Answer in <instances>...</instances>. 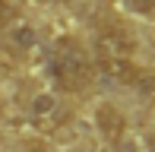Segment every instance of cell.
I'll use <instances>...</instances> for the list:
<instances>
[{
    "label": "cell",
    "instance_id": "6da1fadb",
    "mask_svg": "<svg viewBox=\"0 0 155 152\" xmlns=\"http://www.w3.org/2000/svg\"><path fill=\"white\" fill-rule=\"evenodd\" d=\"M95 76L89 51L76 38H60L51 51V79L60 92H82Z\"/></svg>",
    "mask_w": 155,
    "mask_h": 152
},
{
    "label": "cell",
    "instance_id": "7a4b0ae2",
    "mask_svg": "<svg viewBox=\"0 0 155 152\" xmlns=\"http://www.w3.org/2000/svg\"><path fill=\"white\" fill-rule=\"evenodd\" d=\"M136 41L120 25H104L95 35V60H133Z\"/></svg>",
    "mask_w": 155,
    "mask_h": 152
},
{
    "label": "cell",
    "instance_id": "3957f363",
    "mask_svg": "<svg viewBox=\"0 0 155 152\" xmlns=\"http://www.w3.org/2000/svg\"><path fill=\"white\" fill-rule=\"evenodd\" d=\"M29 117L38 130H54L63 121V101L57 98V92H38L29 101Z\"/></svg>",
    "mask_w": 155,
    "mask_h": 152
},
{
    "label": "cell",
    "instance_id": "277c9868",
    "mask_svg": "<svg viewBox=\"0 0 155 152\" xmlns=\"http://www.w3.org/2000/svg\"><path fill=\"white\" fill-rule=\"evenodd\" d=\"M98 127H101V136L108 143H117L124 136L127 121H124V114L117 111L114 105H101V108H98Z\"/></svg>",
    "mask_w": 155,
    "mask_h": 152
},
{
    "label": "cell",
    "instance_id": "5b68a950",
    "mask_svg": "<svg viewBox=\"0 0 155 152\" xmlns=\"http://www.w3.org/2000/svg\"><path fill=\"white\" fill-rule=\"evenodd\" d=\"M95 67L104 76H111L114 82H136V76H139L133 60H95Z\"/></svg>",
    "mask_w": 155,
    "mask_h": 152
},
{
    "label": "cell",
    "instance_id": "8992f818",
    "mask_svg": "<svg viewBox=\"0 0 155 152\" xmlns=\"http://www.w3.org/2000/svg\"><path fill=\"white\" fill-rule=\"evenodd\" d=\"M6 38H10V45L16 48V51H29L35 41H38L35 29L25 25V22H10V25H6Z\"/></svg>",
    "mask_w": 155,
    "mask_h": 152
},
{
    "label": "cell",
    "instance_id": "52a82bcc",
    "mask_svg": "<svg viewBox=\"0 0 155 152\" xmlns=\"http://www.w3.org/2000/svg\"><path fill=\"white\" fill-rule=\"evenodd\" d=\"M10 22H13V6L6 0H0V29H6Z\"/></svg>",
    "mask_w": 155,
    "mask_h": 152
},
{
    "label": "cell",
    "instance_id": "ba28073f",
    "mask_svg": "<svg viewBox=\"0 0 155 152\" xmlns=\"http://www.w3.org/2000/svg\"><path fill=\"white\" fill-rule=\"evenodd\" d=\"M130 6L139 13H149V10H155V0H130Z\"/></svg>",
    "mask_w": 155,
    "mask_h": 152
},
{
    "label": "cell",
    "instance_id": "9c48e42d",
    "mask_svg": "<svg viewBox=\"0 0 155 152\" xmlns=\"http://www.w3.org/2000/svg\"><path fill=\"white\" fill-rule=\"evenodd\" d=\"M149 149H152V152H155V133H152V136H149Z\"/></svg>",
    "mask_w": 155,
    "mask_h": 152
},
{
    "label": "cell",
    "instance_id": "30bf717a",
    "mask_svg": "<svg viewBox=\"0 0 155 152\" xmlns=\"http://www.w3.org/2000/svg\"><path fill=\"white\" fill-rule=\"evenodd\" d=\"M0 105H3V86H0Z\"/></svg>",
    "mask_w": 155,
    "mask_h": 152
},
{
    "label": "cell",
    "instance_id": "8fae6325",
    "mask_svg": "<svg viewBox=\"0 0 155 152\" xmlns=\"http://www.w3.org/2000/svg\"><path fill=\"white\" fill-rule=\"evenodd\" d=\"M57 3H73V0H57Z\"/></svg>",
    "mask_w": 155,
    "mask_h": 152
}]
</instances>
